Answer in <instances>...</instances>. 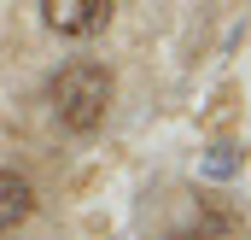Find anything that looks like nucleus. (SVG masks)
Masks as SVG:
<instances>
[{
	"label": "nucleus",
	"mask_w": 251,
	"mask_h": 240,
	"mask_svg": "<svg viewBox=\"0 0 251 240\" xmlns=\"http://www.w3.org/2000/svg\"><path fill=\"white\" fill-rule=\"evenodd\" d=\"M47 100H53L59 129H70V135H94V129L105 123V112H111V70L94 64V59H76V64H64L59 76H53Z\"/></svg>",
	"instance_id": "1"
},
{
	"label": "nucleus",
	"mask_w": 251,
	"mask_h": 240,
	"mask_svg": "<svg viewBox=\"0 0 251 240\" xmlns=\"http://www.w3.org/2000/svg\"><path fill=\"white\" fill-rule=\"evenodd\" d=\"M41 18H47V30H59L70 41H88V35L105 30L111 0H41Z\"/></svg>",
	"instance_id": "2"
},
{
	"label": "nucleus",
	"mask_w": 251,
	"mask_h": 240,
	"mask_svg": "<svg viewBox=\"0 0 251 240\" xmlns=\"http://www.w3.org/2000/svg\"><path fill=\"white\" fill-rule=\"evenodd\" d=\"M29 211H35V187H29V176L0 170V235H12Z\"/></svg>",
	"instance_id": "3"
},
{
	"label": "nucleus",
	"mask_w": 251,
	"mask_h": 240,
	"mask_svg": "<svg viewBox=\"0 0 251 240\" xmlns=\"http://www.w3.org/2000/svg\"><path fill=\"white\" fill-rule=\"evenodd\" d=\"M234 147H210V176H234Z\"/></svg>",
	"instance_id": "4"
},
{
	"label": "nucleus",
	"mask_w": 251,
	"mask_h": 240,
	"mask_svg": "<svg viewBox=\"0 0 251 240\" xmlns=\"http://www.w3.org/2000/svg\"><path fill=\"white\" fill-rule=\"evenodd\" d=\"M170 240H204V235H199V229H176Z\"/></svg>",
	"instance_id": "5"
}]
</instances>
